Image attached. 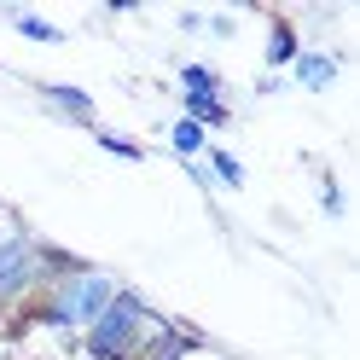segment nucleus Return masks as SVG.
<instances>
[{
  "mask_svg": "<svg viewBox=\"0 0 360 360\" xmlns=\"http://www.w3.org/2000/svg\"><path fill=\"white\" fill-rule=\"evenodd\" d=\"M117 290H122L117 274L87 267V262H70L64 274H53V279L30 297V326L58 331V337H82V331L105 314V302L117 297Z\"/></svg>",
  "mask_w": 360,
  "mask_h": 360,
  "instance_id": "f257e3e1",
  "label": "nucleus"
},
{
  "mask_svg": "<svg viewBox=\"0 0 360 360\" xmlns=\"http://www.w3.org/2000/svg\"><path fill=\"white\" fill-rule=\"evenodd\" d=\"M163 326H169L163 314H151V302L140 297V290L122 285L117 297L105 302V314L76 337V343H82L87 360H140V349H146Z\"/></svg>",
  "mask_w": 360,
  "mask_h": 360,
  "instance_id": "f03ea898",
  "label": "nucleus"
},
{
  "mask_svg": "<svg viewBox=\"0 0 360 360\" xmlns=\"http://www.w3.org/2000/svg\"><path fill=\"white\" fill-rule=\"evenodd\" d=\"M76 256L53 250V244H41L30 227H18V221H6L0 227V308H18L30 302L41 285H47L53 274H64Z\"/></svg>",
  "mask_w": 360,
  "mask_h": 360,
  "instance_id": "7ed1b4c3",
  "label": "nucleus"
},
{
  "mask_svg": "<svg viewBox=\"0 0 360 360\" xmlns=\"http://www.w3.org/2000/svg\"><path fill=\"white\" fill-rule=\"evenodd\" d=\"M337 76H343V53H331V47H302L290 58V82H297L302 94H326Z\"/></svg>",
  "mask_w": 360,
  "mask_h": 360,
  "instance_id": "20e7f679",
  "label": "nucleus"
},
{
  "mask_svg": "<svg viewBox=\"0 0 360 360\" xmlns=\"http://www.w3.org/2000/svg\"><path fill=\"white\" fill-rule=\"evenodd\" d=\"M35 94L47 99V110H58V117H64V122H76V128H94V122H99L94 94H87V87H76V82H41Z\"/></svg>",
  "mask_w": 360,
  "mask_h": 360,
  "instance_id": "39448f33",
  "label": "nucleus"
},
{
  "mask_svg": "<svg viewBox=\"0 0 360 360\" xmlns=\"http://www.w3.org/2000/svg\"><path fill=\"white\" fill-rule=\"evenodd\" d=\"M180 117L215 134V128H233V105H227V94H180Z\"/></svg>",
  "mask_w": 360,
  "mask_h": 360,
  "instance_id": "423d86ee",
  "label": "nucleus"
},
{
  "mask_svg": "<svg viewBox=\"0 0 360 360\" xmlns=\"http://www.w3.org/2000/svg\"><path fill=\"white\" fill-rule=\"evenodd\" d=\"M0 18L24 35V41H41V47H64V30L58 24H47L41 12H24V6H0Z\"/></svg>",
  "mask_w": 360,
  "mask_h": 360,
  "instance_id": "0eeeda50",
  "label": "nucleus"
},
{
  "mask_svg": "<svg viewBox=\"0 0 360 360\" xmlns=\"http://www.w3.org/2000/svg\"><path fill=\"white\" fill-rule=\"evenodd\" d=\"M297 53H302V41H297V30H290V18H274V24H267V76L290 70Z\"/></svg>",
  "mask_w": 360,
  "mask_h": 360,
  "instance_id": "6e6552de",
  "label": "nucleus"
},
{
  "mask_svg": "<svg viewBox=\"0 0 360 360\" xmlns=\"http://www.w3.org/2000/svg\"><path fill=\"white\" fill-rule=\"evenodd\" d=\"M169 151L180 157V163H198V157L210 151V134L198 128V122H186V117H174L169 122Z\"/></svg>",
  "mask_w": 360,
  "mask_h": 360,
  "instance_id": "1a4fd4ad",
  "label": "nucleus"
},
{
  "mask_svg": "<svg viewBox=\"0 0 360 360\" xmlns=\"http://www.w3.org/2000/svg\"><path fill=\"white\" fill-rule=\"evenodd\" d=\"M204 169H210L215 186H227V192H238V186H244V163H238L227 146H215V140H210V151H204Z\"/></svg>",
  "mask_w": 360,
  "mask_h": 360,
  "instance_id": "9d476101",
  "label": "nucleus"
},
{
  "mask_svg": "<svg viewBox=\"0 0 360 360\" xmlns=\"http://www.w3.org/2000/svg\"><path fill=\"white\" fill-rule=\"evenodd\" d=\"M180 94H227V82H221V70H210V64H180Z\"/></svg>",
  "mask_w": 360,
  "mask_h": 360,
  "instance_id": "9b49d317",
  "label": "nucleus"
},
{
  "mask_svg": "<svg viewBox=\"0 0 360 360\" xmlns=\"http://www.w3.org/2000/svg\"><path fill=\"white\" fill-rule=\"evenodd\" d=\"M94 140H99V151H110V157H122V163H146V146H140V140H128V134H110V128H94Z\"/></svg>",
  "mask_w": 360,
  "mask_h": 360,
  "instance_id": "f8f14e48",
  "label": "nucleus"
},
{
  "mask_svg": "<svg viewBox=\"0 0 360 360\" xmlns=\"http://www.w3.org/2000/svg\"><path fill=\"white\" fill-rule=\"evenodd\" d=\"M320 210H326L331 221H343V215H349V198H343V186H337V174H331V169L320 174Z\"/></svg>",
  "mask_w": 360,
  "mask_h": 360,
  "instance_id": "ddd939ff",
  "label": "nucleus"
},
{
  "mask_svg": "<svg viewBox=\"0 0 360 360\" xmlns=\"http://www.w3.org/2000/svg\"><path fill=\"white\" fill-rule=\"evenodd\" d=\"M238 30V18H227V12H215V18H204V35H215V41H227Z\"/></svg>",
  "mask_w": 360,
  "mask_h": 360,
  "instance_id": "4468645a",
  "label": "nucleus"
},
{
  "mask_svg": "<svg viewBox=\"0 0 360 360\" xmlns=\"http://www.w3.org/2000/svg\"><path fill=\"white\" fill-rule=\"evenodd\" d=\"M274 94H285V76H262L256 82V99H274Z\"/></svg>",
  "mask_w": 360,
  "mask_h": 360,
  "instance_id": "2eb2a0df",
  "label": "nucleus"
},
{
  "mask_svg": "<svg viewBox=\"0 0 360 360\" xmlns=\"http://www.w3.org/2000/svg\"><path fill=\"white\" fill-rule=\"evenodd\" d=\"M174 24H180V30H186V35H204V12H180V18H174Z\"/></svg>",
  "mask_w": 360,
  "mask_h": 360,
  "instance_id": "dca6fc26",
  "label": "nucleus"
}]
</instances>
